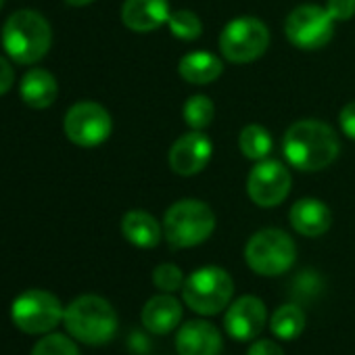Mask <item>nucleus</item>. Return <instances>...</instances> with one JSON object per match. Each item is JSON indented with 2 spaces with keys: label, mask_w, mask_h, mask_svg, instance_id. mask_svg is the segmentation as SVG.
Returning <instances> with one entry per match:
<instances>
[{
  "label": "nucleus",
  "mask_w": 355,
  "mask_h": 355,
  "mask_svg": "<svg viewBox=\"0 0 355 355\" xmlns=\"http://www.w3.org/2000/svg\"><path fill=\"white\" fill-rule=\"evenodd\" d=\"M270 328L278 338H284V340L297 338L305 328V313L295 303L280 305L270 320Z\"/></svg>",
  "instance_id": "obj_21"
},
{
  "label": "nucleus",
  "mask_w": 355,
  "mask_h": 355,
  "mask_svg": "<svg viewBox=\"0 0 355 355\" xmlns=\"http://www.w3.org/2000/svg\"><path fill=\"white\" fill-rule=\"evenodd\" d=\"M268 322V311L261 299L253 295L239 297L226 311L224 326L228 334L236 340H251L255 338Z\"/></svg>",
  "instance_id": "obj_13"
},
{
  "label": "nucleus",
  "mask_w": 355,
  "mask_h": 355,
  "mask_svg": "<svg viewBox=\"0 0 355 355\" xmlns=\"http://www.w3.org/2000/svg\"><path fill=\"white\" fill-rule=\"evenodd\" d=\"M211 153V140L199 130H193L178 138L169 148V167L178 175H195L207 167Z\"/></svg>",
  "instance_id": "obj_12"
},
{
  "label": "nucleus",
  "mask_w": 355,
  "mask_h": 355,
  "mask_svg": "<svg viewBox=\"0 0 355 355\" xmlns=\"http://www.w3.org/2000/svg\"><path fill=\"white\" fill-rule=\"evenodd\" d=\"M65 3L71 5V7H86V5L94 3V0H65Z\"/></svg>",
  "instance_id": "obj_31"
},
{
  "label": "nucleus",
  "mask_w": 355,
  "mask_h": 355,
  "mask_svg": "<svg viewBox=\"0 0 355 355\" xmlns=\"http://www.w3.org/2000/svg\"><path fill=\"white\" fill-rule=\"evenodd\" d=\"M13 69H11V65L7 63V59H3L0 57V94H5V92H9L11 90V86H13Z\"/></svg>",
  "instance_id": "obj_30"
},
{
  "label": "nucleus",
  "mask_w": 355,
  "mask_h": 355,
  "mask_svg": "<svg viewBox=\"0 0 355 355\" xmlns=\"http://www.w3.org/2000/svg\"><path fill=\"white\" fill-rule=\"evenodd\" d=\"M111 115L92 101L76 103L65 115V134L78 146H98L111 136Z\"/></svg>",
  "instance_id": "obj_10"
},
{
  "label": "nucleus",
  "mask_w": 355,
  "mask_h": 355,
  "mask_svg": "<svg viewBox=\"0 0 355 355\" xmlns=\"http://www.w3.org/2000/svg\"><path fill=\"white\" fill-rule=\"evenodd\" d=\"M286 161L301 171L326 169L338 157V138L334 130L318 119L295 121L282 140Z\"/></svg>",
  "instance_id": "obj_1"
},
{
  "label": "nucleus",
  "mask_w": 355,
  "mask_h": 355,
  "mask_svg": "<svg viewBox=\"0 0 355 355\" xmlns=\"http://www.w3.org/2000/svg\"><path fill=\"white\" fill-rule=\"evenodd\" d=\"M291 224L299 234L315 239L328 232L332 224V214L318 199H299L291 207Z\"/></svg>",
  "instance_id": "obj_16"
},
{
  "label": "nucleus",
  "mask_w": 355,
  "mask_h": 355,
  "mask_svg": "<svg viewBox=\"0 0 355 355\" xmlns=\"http://www.w3.org/2000/svg\"><path fill=\"white\" fill-rule=\"evenodd\" d=\"M247 355H284V351L274 340H257L249 347Z\"/></svg>",
  "instance_id": "obj_29"
},
{
  "label": "nucleus",
  "mask_w": 355,
  "mask_h": 355,
  "mask_svg": "<svg viewBox=\"0 0 355 355\" xmlns=\"http://www.w3.org/2000/svg\"><path fill=\"white\" fill-rule=\"evenodd\" d=\"M59 92L57 80L46 69H32L24 76L19 94L24 103L32 109H46L55 103Z\"/></svg>",
  "instance_id": "obj_19"
},
{
  "label": "nucleus",
  "mask_w": 355,
  "mask_h": 355,
  "mask_svg": "<svg viewBox=\"0 0 355 355\" xmlns=\"http://www.w3.org/2000/svg\"><path fill=\"white\" fill-rule=\"evenodd\" d=\"M178 71L189 84H209L222 76L224 65L220 57H216L209 51H193L180 59Z\"/></svg>",
  "instance_id": "obj_20"
},
{
  "label": "nucleus",
  "mask_w": 355,
  "mask_h": 355,
  "mask_svg": "<svg viewBox=\"0 0 355 355\" xmlns=\"http://www.w3.org/2000/svg\"><path fill=\"white\" fill-rule=\"evenodd\" d=\"M175 349L180 355H220L222 334L205 320H191L175 334Z\"/></svg>",
  "instance_id": "obj_14"
},
{
  "label": "nucleus",
  "mask_w": 355,
  "mask_h": 355,
  "mask_svg": "<svg viewBox=\"0 0 355 355\" xmlns=\"http://www.w3.org/2000/svg\"><path fill=\"white\" fill-rule=\"evenodd\" d=\"M334 19L318 5H301L291 11L284 24L288 42L301 51H318L332 40Z\"/></svg>",
  "instance_id": "obj_9"
},
{
  "label": "nucleus",
  "mask_w": 355,
  "mask_h": 355,
  "mask_svg": "<svg viewBox=\"0 0 355 355\" xmlns=\"http://www.w3.org/2000/svg\"><path fill=\"white\" fill-rule=\"evenodd\" d=\"M340 128L343 132L355 140V101L353 103H347L340 111Z\"/></svg>",
  "instance_id": "obj_28"
},
{
  "label": "nucleus",
  "mask_w": 355,
  "mask_h": 355,
  "mask_svg": "<svg viewBox=\"0 0 355 355\" xmlns=\"http://www.w3.org/2000/svg\"><path fill=\"white\" fill-rule=\"evenodd\" d=\"M3 3H5V0H0V9H3Z\"/></svg>",
  "instance_id": "obj_32"
},
{
  "label": "nucleus",
  "mask_w": 355,
  "mask_h": 355,
  "mask_svg": "<svg viewBox=\"0 0 355 355\" xmlns=\"http://www.w3.org/2000/svg\"><path fill=\"white\" fill-rule=\"evenodd\" d=\"M216 230L211 207L197 199L173 203L163 218V236L175 249H189L205 243Z\"/></svg>",
  "instance_id": "obj_4"
},
{
  "label": "nucleus",
  "mask_w": 355,
  "mask_h": 355,
  "mask_svg": "<svg viewBox=\"0 0 355 355\" xmlns=\"http://www.w3.org/2000/svg\"><path fill=\"white\" fill-rule=\"evenodd\" d=\"M182 320V305L175 297L157 295L146 301L142 307V324L155 334H167L171 332Z\"/></svg>",
  "instance_id": "obj_17"
},
{
  "label": "nucleus",
  "mask_w": 355,
  "mask_h": 355,
  "mask_svg": "<svg viewBox=\"0 0 355 355\" xmlns=\"http://www.w3.org/2000/svg\"><path fill=\"white\" fill-rule=\"evenodd\" d=\"M182 115H184V121L193 128V130H203L207 128L211 121H214V115H216V107L211 103L209 96L205 94H195L191 96L187 103H184V109H182Z\"/></svg>",
  "instance_id": "obj_23"
},
{
  "label": "nucleus",
  "mask_w": 355,
  "mask_h": 355,
  "mask_svg": "<svg viewBox=\"0 0 355 355\" xmlns=\"http://www.w3.org/2000/svg\"><path fill=\"white\" fill-rule=\"evenodd\" d=\"M65 309L61 301L49 293V291H26L21 293L13 307H11V318L15 326L28 334H44L57 328V324L63 320Z\"/></svg>",
  "instance_id": "obj_8"
},
{
  "label": "nucleus",
  "mask_w": 355,
  "mask_h": 355,
  "mask_svg": "<svg viewBox=\"0 0 355 355\" xmlns=\"http://www.w3.org/2000/svg\"><path fill=\"white\" fill-rule=\"evenodd\" d=\"M167 26L178 40H197L203 34V24L199 15L187 9L173 11L167 19Z\"/></svg>",
  "instance_id": "obj_24"
},
{
  "label": "nucleus",
  "mask_w": 355,
  "mask_h": 355,
  "mask_svg": "<svg viewBox=\"0 0 355 355\" xmlns=\"http://www.w3.org/2000/svg\"><path fill=\"white\" fill-rule=\"evenodd\" d=\"M153 282L163 293H173L184 286V274L173 263H161L153 272Z\"/></svg>",
  "instance_id": "obj_26"
},
{
  "label": "nucleus",
  "mask_w": 355,
  "mask_h": 355,
  "mask_svg": "<svg viewBox=\"0 0 355 355\" xmlns=\"http://www.w3.org/2000/svg\"><path fill=\"white\" fill-rule=\"evenodd\" d=\"M121 234L134 247L153 249L161 241L163 226H159V222L150 214L134 209V211H128L123 216V220H121Z\"/></svg>",
  "instance_id": "obj_18"
},
{
  "label": "nucleus",
  "mask_w": 355,
  "mask_h": 355,
  "mask_svg": "<svg viewBox=\"0 0 355 355\" xmlns=\"http://www.w3.org/2000/svg\"><path fill=\"white\" fill-rule=\"evenodd\" d=\"M234 295V282L232 276L218 268L207 266L193 272L182 286L184 303L201 315H216L230 303Z\"/></svg>",
  "instance_id": "obj_5"
},
{
  "label": "nucleus",
  "mask_w": 355,
  "mask_h": 355,
  "mask_svg": "<svg viewBox=\"0 0 355 355\" xmlns=\"http://www.w3.org/2000/svg\"><path fill=\"white\" fill-rule=\"evenodd\" d=\"M67 332L86 345H105L117 332L113 305L98 295H82L69 303L63 315Z\"/></svg>",
  "instance_id": "obj_2"
},
{
  "label": "nucleus",
  "mask_w": 355,
  "mask_h": 355,
  "mask_svg": "<svg viewBox=\"0 0 355 355\" xmlns=\"http://www.w3.org/2000/svg\"><path fill=\"white\" fill-rule=\"evenodd\" d=\"M169 15V0H125L121 7V21L132 32H153L167 24Z\"/></svg>",
  "instance_id": "obj_15"
},
{
  "label": "nucleus",
  "mask_w": 355,
  "mask_h": 355,
  "mask_svg": "<svg viewBox=\"0 0 355 355\" xmlns=\"http://www.w3.org/2000/svg\"><path fill=\"white\" fill-rule=\"evenodd\" d=\"M51 42V26L36 11H17L3 28V46L9 57L21 65L40 61L49 53Z\"/></svg>",
  "instance_id": "obj_3"
},
{
  "label": "nucleus",
  "mask_w": 355,
  "mask_h": 355,
  "mask_svg": "<svg viewBox=\"0 0 355 355\" xmlns=\"http://www.w3.org/2000/svg\"><path fill=\"white\" fill-rule=\"evenodd\" d=\"M239 148L247 159L263 161V159H268V155L272 150V136L263 125L251 123V125L243 128V132L239 136Z\"/></svg>",
  "instance_id": "obj_22"
},
{
  "label": "nucleus",
  "mask_w": 355,
  "mask_h": 355,
  "mask_svg": "<svg viewBox=\"0 0 355 355\" xmlns=\"http://www.w3.org/2000/svg\"><path fill=\"white\" fill-rule=\"evenodd\" d=\"M32 355H80L76 343L63 334H49L36 343Z\"/></svg>",
  "instance_id": "obj_25"
},
{
  "label": "nucleus",
  "mask_w": 355,
  "mask_h": 355,
  "mask_svg": "<svg viewBox=\"0 0 355 355\" xmlns=\"http://www.w3.org/2000/svg\"><path fill=\"white\" fill-rule=\"evenodd\" d=\"M326 11L334 21H349L355 15V0H328Z\"/></svg>",
  "instance_id": "obj_27"
},
{
  "label": "nucleus",
  "mask_w": 355,
  "mask_h": 355,
  "mask_svg": "<svg viewBox=\"0 0 355 355\" xmlns=\"http://www.w3.org/2000/svg\"><path fill=\"white\" fill-rule=\"evenodd\" d=\"M245 259L247 266L259 276H280L293 268L297 247L284 230L263 228L249 239Z\"/></svg>",
  "instance_id": "obj_6"
},
{
  "label": "nucleus",
  "mask_w": 355,
  "mask_h": 355,
  "mask_svg": "<svg viewBox=\"0 0 355 355\" xmlns=\"http://www.w3.org/2000/svg\"><path fill=\"white\" fill-rule=\"evenodd\" d=\"M268 46L270 30L257 17H236L220 36V51L230 63H251L259 59Z\"/></svg>",
  "instance_id": "obj_7"
},
{
  "label": "nucleus",
  "mask_w": 355,
  "mask_h": 355,
  "mask_svg": "<svg viewBox=\"0 0 355 355\" xmlns=\"http://www.w3.org/2000/svg\"><path fill=\"white\" fill-rule=\"evenodd\" d=\"M291 193V173L274 159L259 161L247 178V195L259 207H276Z\"/></svg>",
  "instance_id": "obj_11"
}]
</instances>
